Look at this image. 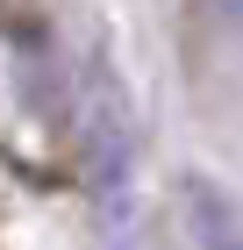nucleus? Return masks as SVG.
I'll return each mask as SVG.
<instances>
[{
    "label": "nucleus",
    "mask_w": 243,
    "mask_h": 250,
    "mask_svg": "<svg viewBox=\"0 0 243 250\" xmlns=\"http://www.w3.org/2000/svg\"><path fill=\"white\" fill-rule=\"evenodd\" d=\"M193 193H200V208H193L200 236H207L215 250H243V222H236V208H222V200H215L207 186H193Z\"/></svg>",
    "instance_id": "nucleus-1"
}]
</instances>
